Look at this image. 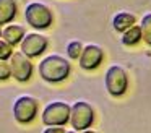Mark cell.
Here are the masks:
<instances>
[{
    "mask_svg": "<svg viewBox=\"0 0 151 133\" xmlns=\"http://www.w3.org/2000/svg\"><path fill=\"white\" fill-rule=\"evenodd\" d=\"M39 75L44 81L47 83H62L63 80H67L72 71V65L67 58L60 57V55H47L41 60L39 67Z\"/></svg>",
    "mask_w": 151,
    "mask_h": 133,
    "instance_id": "cell-1",
    "label": "cell"
},
{
    "mask_svg": "<svg viewBox=\"0 0 151 133\" xmlns=\"http://www.w3.org/2000/svg\"><path fill=\"white\" fill-rule=\"evenodd\" d=\"M24 19L26 23L34 29H47L54 23V15L52 10L41 2H31L24 8Z\"/></svg>",
    "mask_w": 151,
    "mask_h": 133,
    "instance_id": "cell-2",
    "label": "cell"
},
{
    "mask_svg": "<svg viewBox=\"0 0 151 133\" xmlns=\"http://www.w3.org/2000/svg\"><path fill=\"white\" fill-rule=\"evenodd\" d=\"M70 125L75 132H83L94 123V109L85 101H78L70 107Z\"/></svg>",
    "mask_w": 151,
    "mask_h": 133,
    "instance_id": "cell-3",
    "label": "cell"
},
{
    "mask_svg": "<svg viewBox=\"0 0 151 133\" xmlns=\"http://www.w3.org/2000/svg\"><path fill=\"white\" fill-rule=\"evenodd\" d=\"M106 89L111 96L114 97H120L125 94L128 88V78L127 73L122 67L119 65H114V67H109L107 71H106Z\"/></svg>",
    "mask_w": 151,
    "mask_h": 133,
    "instance_id": "cell-4",
    "label": "cell"
},
{
    "mask_svg": "<svg viewBox=\"0 0 151 133\" xmlns=\"http://www.w3.org/2000/svg\"><path fill=\"white\" fill-rule=\"evenodd\" d=\"M70 120V106L63 101H55L46 106L42 110V123L46 127L49 125H67Z\"/></svg>",
    "mask_w": 151,
    "mask_h": 133,
    "instance_id": "cell-5",
    "label": "cell"
},
{
    "mask_svg": "<svg viewBox=\"0 0 151 133\" xmlns=\"http://www.w3.org/2000/svg\"><path fill=\"white\" fill-rule=\"evenodd\" d=\"M39 104L31 96H20L13 104V117L18 123H31L37 115Z\"/></svg>",
    "mask_w": 151,
    "mask_h": 133,
    "instance_id": "cell-6",
    "label": "cell"
},
{
    "mask_svg": "<svg viewBox=\"0 0 151 133\" xmlns=\"http://www.w3.org/2000/svg\"><path fill=\"white\" fill-rule=\"evenodd\" d=\"M8 60H10L8 63H10L12 76L15 80L20 81V83H26V81L31 80V76H33V63H31L29 57H26L23 52H13Z\"/></svg>",
    "mask_w": 151,
    "mask_h": 133,
    "instance_id": "cell-7",
    "label": "cell"
},
{
    "mask_svg": "<svg viewBox=\"0 0 151 133\" xmlns=\"http://www.w3.org/2000/svg\"><path fill=\"white\" fill-rule=\"evenodd\" d=\"M20 45H21L20 52H23L29 58H34L46 52L47 45H49V41H47L46 36L39 34V32H29V34H24Z\"/></svg>",
    "mask_w": 151,
    "mask_h": 133,
    "instance_id": "cell-8",
    "label": "cell"
},
{
    "mask_svg": "<svg viewBox=\"0 0 151 133\" xmlns=\"http://www.w3.org/2000/svg\"><path fill=\"white\" fill-rule=\"evenodd\" d=\"M102 49L96 44H88L86 47H83L81 54L78 57V62H80V67L86 71H91V70H96L99 65L102 63Z\"/></svg>",
    "mask_w": 151,
    "mask_h": 133,
    "instance_id": "cell-9",
    "label": "cell"
},
{
    "mask_svg": "<svg viewBox=\"0 0 151 133\" xmlns=\"http://www.w3.org/2000/svg\"><path fill=\"white\" fill-rule=\"evenodd\" d=\"M24 28L21 24H10L8 23L4 29H2V37H4L5 42H8L10 45H18L24 37Z\"/></svg>",
    "mask_w": 151,
    "mask_h": 133,
    "instance_id": "cell-10",
    "label": "cell"
},
{
    "mask_svg": "<svg viewBox=\"0 0 151 133\" xmlns=\"http://www.w3.org/2000/svg\"><path fill=\"white\" fill-rule=\"evenodd\" d=\"M18 12L17 0H0V24H8L15 19Z\"/></svg>",
    "mask_w": 151,
    "mask_h": 133,
    "instance_id": "cell-11",
    "label": "cell"
},
{
    "mask_svg": "<svg viewBox=\"0 0 151 133\" xmlns=\"http://www.w3.org/2000/svg\"><path fill=\"white\" fill-rule=\"evenodd\" d=\"M135 23H137L135 15H132V13H128V12H119L117 15L112 18V28L117 32H124L125 29L133 26Z\"/></svg>",
    "mask_w": 151,
    "mask_h": 133,
    "instance_id": "cell-12",
    "label": "cell"
},
{
    "mask_svg": "<svg viewBox=\"0 0 151 133\" xmlns=\"http://www.w3.org/2000/svg\"><path fill=\"white\" fill-rule=\"evenodd\" d=\"M140 41H141L140 26L133 24V26H130L128 29H125V31L122 32V44H124V45L132 47V45H137Z\"/></svg>",
    "mask_w": 151,
    "mask_h": 133,
    "instance_id": "cell-13",
    "label": "cell"
},
{
    "mask_svg": "<svg viewBox=\"0 0 151 133\" xmlns=\"http://www.w3.org/2000/svg\"><path fill=\"white\" fill-rule=\"evenodd\" d=\"M140 31H141V41H145L148 45H151V13H148L141 18Z\"/></svg>",
    "mask_w": 151,
    "mask_h": 133,
    "instance_id": "cell-14",
    "label": "cell"
},
{
    "mask_svg": "<svg viewBox=\"0 0 151 133\" xmlns=\"http://www.w3.org/2000/svg\"><path fill=\"white\" fill-rule=\"evenodd\" d=\"M81 50H83V44L80 41H72L67 44V55H68L70 60H78Z\"/></svg>",
    "mask_w": 151,
    "mask_h": 133,
    "instance_id": "cell-15",
    "label": "cell"
},
{
    "mask_svg": "<svg viewBox=\"0 0 151 133\" xmlns=\"http://www.w3.org/2000/svg\"><path fill=\"white\" fill-rule=\"evenodd\" d=\"M12 54H13V45H10L0 37V60H8Z\"/></svg>",
    "mask_w": 151,
    "mask_h": 133,
    "instance_id": "cell-16",
    "label": "cell"
},
{
    "mask_svg": "<svg viewBox=\"0 0 151 133\" xmlns=\"http://www.w3.org/2000/svg\"><path fill=\"white\" fill-rule=\"evenodd\" d=\"M8 78H12L10 63L7 60H0V81H7Z\"/></svg>",
    "mask_w": 151,
    "mask_h": 133,
    "instance_id": "cell-17",
    "label": "cell"
},
{
    "mask_svg": "<svg viewBox=\"0 0 151 133\" xmlns=\"http://www.w3.org/2000/svg\"><path fill=\"white\" fill-rule=\"evenodd\" d=\"M42 133H65V128L60 125H49Z\"/></svg>",
    "mask_w": 151,
    "mask_h": 133,
    "instance_id": "cell-18",
    "label": "cell"
},
{
    "mask_svg": "<svg viewBox=\"0 0 151 133\" xmlns=\"http://www.w3.org/2000/svg\"><path fill=\"white\" fill-rule=\"evenodd\" d=\"M83 133H96V132H91V130H83Z\"/></svg>",
    "mask_w": 151,
    "mask_h": 133,
    "instance_id": "cell-19",
    "label": "cell"
},
{
    "mask_svg": "<svg viewBox=\"0 0 151 133\" xmlns=\"http://www.w3.org/2000/svg\"><path fill=\"white\" fill-rule=\"evenodd\" d=\"M65 133H76V132H73V130H72V132H65Z\"/></svg>",
    "mask_w": 151,
    "mask_h": 133,
    "instance_id": "cell-20",
    "label": "cell"
},
{
    "mask_svg": "<svg viewBox=\"0 0 151 133\" xmlns=\"http://www.w3.org/2000/svg\"><path fill=\"white\" fill-rule=\"evenodd\" d=\"M0 37H2V28H0Z\"/></svg>",
    "mask_w": 151,
    "mask_h": 133,
    "instance_id": "cell-21",
    "label": "cell"
}]
</instances>
